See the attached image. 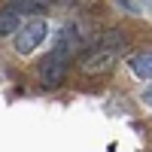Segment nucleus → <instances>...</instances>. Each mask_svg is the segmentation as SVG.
Instances as JSON below:
<instances>
[{
  "mask_svg": "<svg viewBox=\"0 0 152 152\" xmlns=\"http://www.w3.org/2000/svg\"><path fill=\"white\" fill-rule=\"evenodd\" d=\"M85 46V37L79 31V24H61V31L55 34V43L52 49L40 58V64H37V79H40L46 88H58L61 82L67 79V73H70V61L73 55L79 52V49Z\"/></svg>",
  "mask_w": 152,
  "mask_h": 152,
  "instance_id": "nucleus-1",
  "label": "nucleus"
},
{
  "mask_svg": "<svg viewBox=\"0 0 152 152\" xmlns=\"http://www.w3.org/2000/svg\"><path fill=\"white\" fill-rule=\"evenodd\" d=\"M49 37V21L46 18H31L18 24L15 37H12V49H15V55H31L34 49H40V43Z\"/></svg>",
  "mask_w": 152,
  "mask_h": 152,
  "instance_id": "nucleus-2",
  "label": "nucleus"
},
{
  "mask_svg": "<svg viewBox=\"0 0 152 152\" xmlns=\"http://www.w3.org/2000/svg\"><path fill=\"white\" fill-rule=\"evenodd\" d=\"M119 55L116 52H107V49H88V55H82L79 61V70L85 76H100V73H110L116 67Z\"/></svg>",
  "mask_w": 152,
  "mask_h": 152,
  "instance_id": "nucleus-3",
  "label": "nucleus"
},
{
  "mask_svg": "<svg viewBox=\"0 0 152 152\" xmlns=\"http://www.w3.org/2000/svg\"><path fill=\"white\" fill-rule=\"evenodd\" d=\"M49 3H55V0H6V9L21 18V12L24 15L28 12H43V9H49Z\"/></svg>",
  "mask_w": 152,
  "mask_h": 152,
  "instance_id": "nucleus-4",
  "label": "nucleus"
},
{
  "mask_svg": "<svg viewBox=\"0 0 152 152\" xmlns=\"http://www.w3.org/2000/svg\"><path fill=\"white\" fill-rule=\"evenodd\" d=\"M128 64H131V70H134L137 79H146L149 82V76H152V55H149V49H146V52H137Z\"/></svg>",
  "mask_w": 152,
  "mask_h": 152,
  "instance_id": "nucleus-5",
  "label": "nucleus"
},
{
  "mask_svg": "<svg viewBox=\"0 0 152 152\" xmlns=\"http://www.w3.org/2000/svg\"><path fill=\"white\" fill-rule=\"evenodd\" d=\"M18 24H21V18L15 15V12H9V9H0V37H9V34H15V31H18Z\"/></svg>",
  "mask_w": 152,
  "mask_h": 152,
  "instance_id": "nucleus-6",
  "label": "nucleus"
},
{
  "mask_svg": "<svg viewBox=\"0 0 152 152\" xmlns=\"http://www.w3.org/2000/svg\"><path fill=\"white\" fill-rule=\"evenodd\" d=\"M58 3H73V0H58Z\"/></svg>",
  "mask_w": 152,
  "mask_h": 152,
  "instance_id": "nucleus-7",
  "label": "nucleus"
}]
</instances>
